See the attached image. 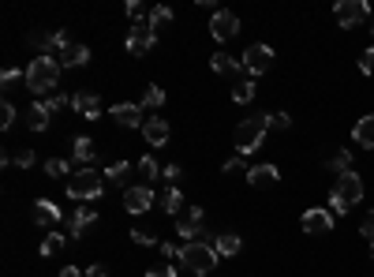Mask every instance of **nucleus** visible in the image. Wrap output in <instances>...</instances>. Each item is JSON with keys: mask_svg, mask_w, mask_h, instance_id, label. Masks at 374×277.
I'll return each instance as SVG.
<instances>
[{"mask_svg": "<svg viewBox=\"0 0 374 277\" xmlns=\"http://www.w3.org/2000/svg\"><path fill=\"white\" fill-rule=\"evenodd\" d=\"M210 68L217 72V75H225V79H232V75H239V68H244V64L232 60L229 52H213V57H210Z\"/></svg>", "mask_w": 374, "mask_h": 277, "instance_id": "19", "label": "nucleus"}, {"mask_svg": "<svg viewBox=\"0 0 374 277\" xmlns=\"http://www.w3.org/2000/svg\"><path fill=\"white\" fill-rule=\"evenodd\" d=\"M0 83H4V90H11L19 83V68H4V75H0Z\"/></svg>", "mask_w": 374, "mask_h": 277, "instance_id": "41", "label": "nucleus"}, {"mask_svg": "<svg viewBox=\"0 0 374 277\" xmlns=\"http://www.w3.org/2000/svg\"><path fill=\"white\" fill-rule=\"evenodd\" d=\"M57 221H60V206L57 203H52V199H38L34 203V225H57Z\"/></svg>", "mask_w": 374, "mask_h": 277, "instance_id": "18", "label": "nucleus"}, {"mask_svg": "<svg viewBox=\"0 0 374 277\" xmlns=\"http://www.w3.org/2000/svg\"><path fill=\"white\" fill-rule=\"evenodd\" d=\"M146 277H176L172 266H157V270H146Z\"/></svg>", "mask_w": 374, "mask_h": 277, "instance_id": "46", "label": "nucleus"}, {"mask_svg": "<svg viewBox=\"0 0 374 277\" xmlns=\"http://www.w3.org/2000/svg\"><path fill=\"white\" fill-rule=\"evenodd\" d=\"M60 277H83V270H79V266H64Z\"/></svg>", "mask_w": 374, "mask_h": 277, "instance_id": "48", "label": "nucleus"}, {"mask_svg": "<svg viewBox=\"0 0 374 277\" xmlns=\"http://www.w3.org/2000/svg\"><path fill=\"white\" fill-rule=\"evenodd\" d=\"M162 255H165L169 262H180V247H172V244H162Z\"/></svg>", "mask_w": 374, "mask_h": 277, "instance_id": "45", "label": "nucleus"}, {"mask_svg": "<svg viewBox=\"0 0 374 277\" xmlns=\"http://www.w3.org/2000/svg\"><path fill=\"white\" fill-rule=\"evenodd\" d=\"M359 72H363V75H374V45L363 52V57H359Z\"/></svg>", "mask_w": 374, "mask_h": 277, "instance_id": "39", "label": "nucleus"}, {"mask_svg": "<svg viewBox=\"0 0 374 277\" xmlns=\"http://www.w3.org/2000/svg\"><path fill=\"white\" fill-rule=\"evenodd\" d=\"M162 105H165V90H162V86H146L142 109H162Z\"/></svg>", "mask_w": 374, "mask_h": 277, "instance_id": "31", "label": "nucleus"}, {"mask_svg": "<svg viewBox=\"0 0 374 277\" xmlns=\"http://www.w3.org/2000/svg\"><path fill=\"white\" fill-rule=\"evenodd\" d=\"M128 162H109V165H105V180H113V183H120V180H124L128 176Z\"/></svg>", "mask_w": 374, "mask_h": 277, "instance_id": "33", "label": "nucleus"}, {"mask_svg": "<svg viewBox=\"0 0 374 277\" xmlns=\"http://www.w3.org/2000/svg\"><path fill=\"white\" fill-rule=\"evenodd\" d=\"M94 139H86V135H79L75 139V147H72V157H75V165H83V169H90V162H94Z\"/></svg>", "mask_w": 374, "mask_h": 277, "instance_id": "22", "label": "nucleus"}, {"mask_svg": "<svg viewBox=\"0 0 374 277\" xmlns=\"http://www.w3.org/2000/svg\"><path fill=\"white\" fill-rule=\"evenodd\" d=\"M150 206H154V191L146 188V183H135V188L124 191V210L128 214H146Z\"/></svg>", "mask_w": 374, "mask_h": 277, "instance_id": "11", "label": "nucleus"}, {"mask_svg": "<svg viewBox=\"0 0 374 277\" xmlns=\"http://www.w3.org/2000/svg\"><path fill=\"white\" fill-rule=\"evenodd\" d=\"M101 191H105V173H98V169H79L68 180V195L75 203H94L101 199Z\"/></svg>", "mask_w": 374, "mask_h": 277, "instance_id": "4", "label": "nucleus"}, {"mask_svg": "<svg viewBox=\"0 0 374 277\" xmlns=\"http://www.w3.org/2000/svg\"><path fill=\"white\" fill-rule=\"evenodd\" d=\"M60 60L57 57H34L30 64H26V72H23V79H26V86L34 90L38 98H52V90H57V83H60Z\"/></svg>", "mask_w": 374, "mask_h": 277, "instance_id": "1", "label": "nucleus"}, {"mask_svg": "<svg viewBox=\"0 0 374 277\" xmlns=\"http://www.w3.org/2000/svg\"><path fill=\"white\" fill-rule=\"evenodd\" d=\"M180 173H183L180 165H165V169H162V176L169 180V188H176V183H172V180H180Z\"/></svg>", "mask_w": 374, "mask_h": 277, "instance_id": "42", "label": "nucleus"}, {"mask_svg": "<svg viewBox=\"0 0 374 277\" xmlns=\"http://www.w3.org/2000/svg\"><path fill=\"white\" fill-rule=\"evenodd\" d=\"M221 169H225V173H239V169H244V157H229Z\"/></svg>", "mask_w": 374, "mask_h": 277, "instance_id": "44", "label": "nucleus"}, {"mask_svg": "<svg viewBox=\"0 0 374 277\" xmlns=\"http://www.w3.org/2000/svg\"><path fill=\"white\" fill-rule=\"evenodd\" d=\"M329 173H337V176H344V173H356V169H352V150H337V154H333L329 157Z\"/></svg>", "mask_w": 374, "mask_h": 277, "instance_id": "25", "label": "nucleus"}, {"mask_svg": "<svg viewBox=\"0 0 374 277\" xmlns=\"http://www.w3.org/2000/svg\"><path fill=\"white\" fill-rule=\"evenodd\" d=\"M165 26H172V8H165V4L150 8V30L157 34V30H165Z\"/></svg>", "mask_w": 374, "mask_h": 277, "instance_id": "26", "label": "nucleus"}, {"mask_svg": "<svg viewBox=\"0 0 374 277\" xmlns=\"http://www.w3.org/2000/svg\"><path fill=\"white\" fill-rule=\"evenodd\" d=\"M270 64H273V49H270V45H251V49L244 52V68H247L251 79L262 75V72H270Z\"/></svg>", "mask_w": 374, "mask_h": 277, "instance_id": "9", "label": "nucleus"}, {"mask_svg": "<svg viewBox=\"0 0 374 277\" xmlns=\"http://www.w3.org/2000/svg\"><path fill=\"white\" fill-rule=\"evenodd\" d=\"M210 34L217 38V42H232V38L239 34V19L232 16V11H213V19H210Z\"/></svg>", "mask_w": 374, "mask_h": 277, "instance_id": "10", "label": "nucleus"}, {"mask_svg": "<svg viewBox=\"0 0 374 277\" xmlns=\"http://www.w3.org/2000/svg\"><path fill=\"white\" fill-rule=\"evenodd\" d=\"M142 139L150 142V147H165V142H169V120H162V116H150V120L142 124Z\"/></svg>", "mask_w": 374, "mask_h": 277, "instance_id": "16", "label": "nucleus"}, {"mask_svg": "<svg viewBox=\"0 0 374 277\" xmlns=\"http://www.w3.org/2000/svg\"><path fill=\"white\" fill-rule=\"evenodd\" d=\"M277 180H280L277 165H251L247 169V183H251V188H273Z\"/></svg>", "mask_w": 374, "mask_h": 277, "instance_id": "15", "label": "nucleus"}, {"mask_svg": "<svg viewBox=\"0 0 374 277\" xmlns=\"http://www.w3.org/2000/svg\"><path fill=\"white\" fill-rule=\"evenodd\" d=\"M139 176H142V183L146 180H157V176H162V165H157L154 157H142V162H139Z\"/></svg>", "mask_w": 374, "mask_h": 277, "instance_id": "32", "label": "nucleus"}, {"mask_svg": "<svg viewBox=\"0 0 374 277\" xmlns=\"http://www.w3.org/2000/svg\"><path fill=\"white\" fill-rule=\"evenodd\" d=\"M94 221H98V210H86V206H79L75 214H72V236H79L83 229H90Z\"/></svg>", "mask_w": 374, "mask_h": 277, "instance_id": "24", "label": "nucleus"}, {"mask_svg": "<svg viewBox=\"0 0 374 277\" xmlns=\"http://www.w3.org/2000/svg\"><path fill=\"white\" fill-rule=\"evenodd\" d=\"M359 199H363V180H359V173H344L329 191V210L333 214H348Z\"/></svg>", "mask_w": 374, "mask_h": 277, "instance_id": "2", "label": "nucleus"}, {"mask_svg": "<svg viewBox=\"0 0 374 277\" xmlns=\"http://www.w3.org/2000/svg\"><path fill=\"white\" fill-rule=\"evenodd\" d=\"M157 203H162V210H169V214H180V210H183V195H180V188H165Z\"/></svg>", "mask_w": 374, "mask_h": 277, "instance_id": "27", "label": "nucleus"}, {"mask_svg": "<svg viewBox=\"0 0 374 277\" xmlns=\"http://www.w3.org/2000/svg\"><path fill=\"white\" fill-rule=\"evenodd\" d=\"M72 109L79 116H86V120H98V116H101V98L94 94V90H75V94H72Z\"/></svg>", "mask_w": 374, "mask_h": 277, "instance_id": "12", "label": "nucleus"}, {"mask_svg": "<svg viewBox=\"0 0 374 277\" xmlns=\"http://www.w3.org/2000/svg\"><path fill=\"white\" fill-rule=\"evenodd\" d=\"M333 16H337L341 26H359L370 16V8H367V0H341V4L333 8Z\"/></svg>", "mask_w": 374, "mask_h": 277, "instance_id": "8", "label": "nucleus"}, {"mask_svg": "<svg viewBox=\"0 0 374 277\" xmlns=\"http://www.w3.org/2000/svg\"><path fill=\"white\" fill-rule=\"evenodd\" d=\"M329 229H333V210L314 206V210H307V214H303V232H311V236H326Z\"/></svg>", "mask_w": 374, "mask_h": 277, "instance_id": "13", "label": "nucleus"}, {"mask_svg": "<svg viewBox=\"0 0 374 277\" xmlns=\"http://www.w3.org/2000/svg\"><path fill=\"white\" fill-rule=\"evenodd\" d=\"M180 266L198 273V277H206L210 270H217V251H213L210 244H203V240H191V244L180 247Z\"/></svg>", "mask_w": 374, "mask_h": 277, "instance_id": "3", "label": "nucleus"}, {"mask_svg": "<svg viewBox=\"0 0 374 277\" xmlns=\"http://www.w3.org/2000/svg\"><path fill=\"white\" fill-rule=\"evenodd\" d=\"M239 247H244V240H239L236 232H225V236H217V240H213V251H217V259H221V255H225V259L239 255Z\"/></svg>", "mask_w": 374, "mask_h": 277, "instance_id": "21", "label": "nucleus"}, {"mask_svg": "<svg viewBox=\"0 0 374 277\" xmlns=\"http://www.w3.org/2000/svg\"><path fill=\"white\" fill-rule=\"evenodd\" d=\"M113 120L124 124V128H142V124H146V120H142V105H131V101L113 105Z\"/></svg>", "mask_w": 374, "mask_h": 277, "instance_id": "17", "label": "nucleus"}, {"mask_svg": "<svg viewBox=\"0 0 374 277\" xmlns=\"http://www.w3.org/2000/svg\"><path fill=\"white\" fill-rule=\"evenodd\" d=\"M154 45H157V34L150 30V23L131 26V30H128V52H131V57H146Z\"/></svg>", "mask_w": 374, "mask_h": 277, "instance_id": "7", "label": "nucleus"}, {"mask_svg": "<svg viewBox=\"0 0 374 277\" xmlns=\"http://www.w3.org/2000/svg\"><path fill=\"white\" fill-rule=\"evenodd\" d=\"M359 232H363V240H370V244H374V210L363 217V225H359Z\"/></svg>", "mask_w": 374, "mask_h": 277, "instance_id": "40", "label": "nucleus"}, {"mask_svg": "<svg viewBox=\"0 0 374 277\" xmlns=\"http://www.w3.org/2000/svg\"><path fill=\"white\" fill-rule=\"evenodd\" d=\"M86 277H109V270H105V266H101V262H94V266L86 270Z\"/></svg>", "mask_w": 374, "mask_h": 277, "instance_id": "47", "label": "nucleus"}, {"mask_svg": "<svg viewBox=\"0 0 374 277\" xmlns=\"http://www.w3.org/2000/svg\"><path fill=\"white\" fill-rule=\"evenodd\" d=\"M206 225V214H203V206H187L176 214V232H180V240H198V232H203Z\"/></svg>", "mask_w": 374, "mask_h": 277, "instance_id": "6", "label": "nucleus"}, {"mask_svg": "<svg viewBox=\"0 0 374 277\" xmlns=\"http://www.w3.org/2000/svg\"><path fill=\"white\" fill-rule=\"evenodd\" d=\"M131 240H135V244H142V247H154V244H157L154 236H150V232H142V229H135V232H131Z\"/></svg>", "mask_w": 374, "mask_h": 277, "instance_id": "43", "label": "nucleus"}, {"mask_svg": "<svg viewBox=\"0 0 374 277\" xmlns=\"http://www.w3.org/2000/svg\"><path fill=\"white\" fill-rule=\"evenodd\" d=\"M45 173L57 176V180H72V162H64V157H49V162H45Z\"/></svg>", "mask_w": 374, "mask_h": 277, "instance_id": "29", "label": "nucleus"}, {"mask_svg": "<svg viewBox=\"0 0 374 277\" xmlns=\"http://www.w3.org/2000/svg\"><path fill=\"white\" fill-rule=\"evenodd\" d=\"M232 101H236V105H251V101H255V79L236 83V86H232Z\"/></svg>", "mask_w": 374, "mask_h": 277, "instance_id": "28", "label": "nucleus"}, {"mask_svg": "<svg viewBox=\"0 0 374 277\" xmlns=\"http://www.w3.org/2000/svg\"><path fill=\"white\" fill-rule=\"evenodd\" d=\"M42 105H45L49 113H60V109H68V105H72V98H64V94H52V98H45Z\"/></svg>", "mask_w": 374, "mask_h": 277, "instance_id": "36", "label": "nucleus"}, {"mask_svg": "<svg viewBox=\"0 0 374 277\" xmlns=\"http://www.w3.org/2000/svg\"><path fill=\"white\" fill-rule=\"evenodd\" d=\"M370 34H374V19H370Z\"/></svg>", "mask_w": 374, "mask_h": 277, "instance_id": "49", "label": "nucleus"}, {"mask_svg": "<svg viewBox=\"0 0 374 277\" xmlns=\"http://www.w3.org/2000/svg\"><path fill=\"white\" fill-rule=\"evenodd\" d=\"M352 139H356V147H363V150H374V116H363V120L356 124Z\"/></svg>", "mask_w": 374, "mask_h": 277, "instance_id": "20", "label": "nucleus"}, {"mask_svg": "<svg viewBox=\"0 0 374 277\" xmlns=\"http://www.w3.org/2000/svg\"><path fill=\"white\" fill-rule=\"evenodd\" d=\"M266 131H270V116H247V120L236 128V150H239V157L255 154L262 147Z\"/></svg>", "mask_w": 374, "mask_h": 277, "instance_id": "5", "label": "nucleus"}, {"mask_svg": "<svg viewBox=\"0 0 374 277\" xmlns=\"http://www.w3.org/2000/svg\"><path fill=\"white\" fill-rule=\"evenodd\" d=\"M60 247H64V236H60V232H49L45 240H42V255L49 259V255H57Z\"/></svg>", "mask_w": 374, "mask_h": 277, "instance_id": "34", "label": "nucleus"}, {"mask_svg": "<svg viewBox=\"0 0 374 277\" xmlns=\"http://www.w3.org/2000/svg\"><path fill=\"white\" fill-rule=\"evenodd\" d=\"M270 128H273V131H288V128H292V116H288V113H273V116H270Z\"/></svg>", "mask_w": 374, "mask_h": 277, "instance_id": "38", "label": "nucleus"}, {"mask_svg": "<svg viewBox=\"0 0 374 277\" xmlns=\"http://www.w3.org/2000/svg\"><path fill=\"white\" fill-rule=\"evenodd\" d=\"M128 16H131V23H135V26L150 23V11H146V8L139 4V0H131V4H128Z\"/></svg>", "mask_w": 374, "mask_h": 277, "instance_id": "35", "label": "nucleus"}, {"mask_svg": "<svg viewBox=\"0 0 374 277\" xmlns=\"http://www.w3.org/2000/svg\"><path fill=\"white\" fill-rule=\"evenodd\" d=\"M57 60H60V68H83V64H90V49L68 42V45L57 52Z\"/></svg>", "mask_w": 374, "mask_h": 277, "instance_id": "14", "label": "nucleus"}, {"mask_svg": "<svg viewBox=\"0 0 374 277\" xmlns=\"http://www.w3.org/2000/svg\"><path fill=\"white\" fill-rule=\"evenodd\" d=\"M49 116H52V113L45 109V105L34 101L30 109H26V128H30V131H45V128H49Z\"/></svg>", "mask_w": 374, "mask_h": 277, "instance_id": "23", "label": "nucleus"}, {"mask_svg": "<svg viewBox=\"0 0 374 277\" xmlns=\"http://www.w3.org/2000/svg\"><path fill=\"white\" fill-rule=\"evenodd\" d=\"M11 124H16V105L4 101L0 105V128H11Z\"/></svg>", "mask_w": 374, "mask_h": 277, "instance_id": "37", "label": "nucleus"}, {"mask_svg": "<svg viewBox=\"0 0 374 277\" xmlns=\"http://www.w3.org/2000/svg\"><path fill=\"white\" fill-rule=\"evenodd\" d=\"M38 162V157H34V150H11V154H4V165H19V169H30Z\"/></svg>", "mask_w": 374, "mask_h": 277, "instance_id": "30", "label": "nucleus"}]
</instances>
